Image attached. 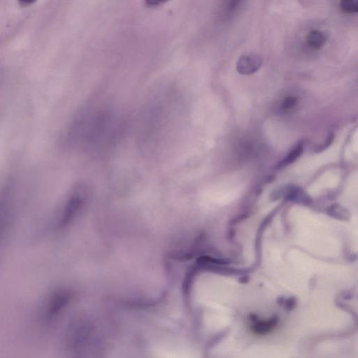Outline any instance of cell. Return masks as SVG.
<instances>
[{"mask_svg": "<svg viewBox=\"0 0 358 358\" xmlns=\"http://www.w3.org/2000/svg\"><path fill=\"white\" fill-rule=\"evenodd\" d=\"M341 9L345 13H354L358 11V0H341Z\"/></svg>", "mask_w": 358, "mask_h": 358, "instance_id": "cell-7", "label": "cell"}, {"mask_svg": "<svg viewBox=\"0 0 358 358\" xmlns=\"http://www.w3.org/2000/svg\"><path fill=\"white\" fill-rule=\"evenodd\" d=\"M262 64V57L257 53L250 52L239 57L236 64V69L241 74L249 75L256 72Z\"/></svg>", "mask_w": 358, "mask_h": 358, "instance_id": "cell-3", "label": "cell"}, {"mask_svg": "<svg viewBox=\"0 0 358 358\" xmlns=\"http://www.w3.org/2000/svg\"><path fill=\"white\" fill-rule=\"evenodd\" d=\"M68 301V295L65 292H56L47 299L43 309L44 319L47 320L54 318L64 307Z\"/></svg>", "mask_w": 358, "mask_h": 358, "instance_id": "cell-2", "label": "cell"}, {"mask_svg": "<svg viewBox=\"0 0 358 358\" xmlns=\"http://www.w3.org/2000/svg\"><path fill=\"white\" fill-rule=\"evenodd\" d=\"M303 152V144L296 145L281 162L277 164L278 169H281L294 162Z\"/></svg>", "mask_w": 358, "mask_h": 358, "instance_id": "cell-5", "label": "cell"}, {"mask_svg": "<svg viewBox=\"0 0 358 358\" xmlns=\"http://www.w3.org/2000/svg\"><path fill=\"white\" fill-rule=\"evenodd\" d=\"M16 199L15 182L6 181L0 187V251L13 223Z\"/></svg>", "mask_w": 358, "mask_h": 358, "instance_id": "cell-1", "label": "cell"}, {"mask_svg": "<svg viewBox=\"0 0 358 358\" xmlns=\"http://www.w3.org/2000/svg\"><path fill=\"white\" fill-rule=\"evenodd\" d=\"M242 0H227V6L230 10L236 8Z\"/></svg>", "mask_w": 358, "mask_h": 358, "instance_id": "cell-10", "label": "cell"}, {"mask_svg": "<svg viewBox=\"0 0 358 358\" xmlns=\"http://www.w3.org/2000/svg\"><path fill=\"white\" fill-rule=\"evenodd\" d=\"M36 1L37 0H17L19 4L22 6H29L36 2Z\"/></svg>", "mask_w": 358, "mask_h": 358, "instance_id": "cell-11", "label": "cell"}, {"mask_svg": "<svg viewBox=\"0 0 358 358\" xmlns=\"http://www.w3.org/2000/svg\"><path fill=\"white\" fill-rule=\"evenodd\" d=\"M276 320L273 318L270 320L255 321L252 324L253 331L258 334H264L271 331L276 324Z\"/></svg>", "mask_w": 358, "mask_h": 358, "instance_id": "cell-6", "label": "cell"}, {"mask_svg": "<svg viewBox=\"0 0 358 358\" xmlns=\"http://www.w3.org/2000/svg\"><path fill=\"white\" fill-rule=\"evenodd\" d=\"M296 103V99L293 96H288L286 97L282 103V108L283 109H289L293 108Z\"/></svg>", "mask_w": 358, "mask_h": 358, "instance_id": "cell-8", "label": "cell"}, {"mask_svg": "<svg viewBox=\"0 0 358 358\" xmlns=\"http://www.w3.org/2000/svg\"><path fill=\"white\" fill-rule=\"evenodd\" d=\"M169 0H144V3L146 6L150 8H154L161 6Z\"/></svg>", "mask_w": 358, "mask_h": 358, "instance_id": "cell-9", "label": "cell"}, {"mask_svg": "<svg viewBox=\"0 0 358 358\" xmlns=\"http://www.w3.org/2000/svg\"><path fill=\"white\" fill-rule=\"evenodd\" d=\"M306 44L313 50H320L327 42L326 35L320 30H312L306 38Z\"/></svg>", "mask_w": 358, "mask_h": 358, "instance_id": "cell-4", "label": "cell"}]
</instances>
